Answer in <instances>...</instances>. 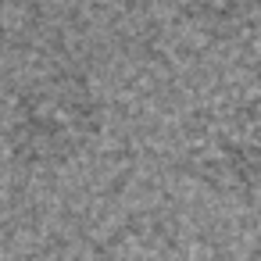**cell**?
<instances>
[{
    "label": "cell",
    "mask_w": 261,
    "mask_h": 261,
    "mask_svg": "<svg viewBox=\"0 0 261 261\" xmlns=\"http://www.w3.org/2000/svg\"><path fill=\"white\" fill-rule=\"evenodd\" d=\"M182 168L218 197L261 193V90L197 108L182 122Z\"/></svg>",
    "instance_id": "2"
},
{
    "label": "cell",
    "mask_w": 261,
    "mask_h": 261,
    "mask_svg": "<svg viewBox=\"0 0 261 261\" xmlns=\"http://www.w3.org/2000/svg\"><path fill=\"white\" fill-rule=\"evenodd\" d=\"M104 133V97L79 68L29 75L8 100L0 147L15 172L47 175L75 165Z\"/></svg>",
    "instance_id": "1"
},
{
    "label": "cell",
    "mask_w": 261,
    "mask_h": 261,
    "mask_svg": "<svg viewBox=\"0 0 261 261\" xmlns=\"http://www.w3.org/2000/svg\"><path fill=\"white\" fill-rule=\"evenodd\" d=\"M197 33L218 43H247L261 36V0H182Z\"/></svg>",
    "instance_id": "3"
}]
</instances>
